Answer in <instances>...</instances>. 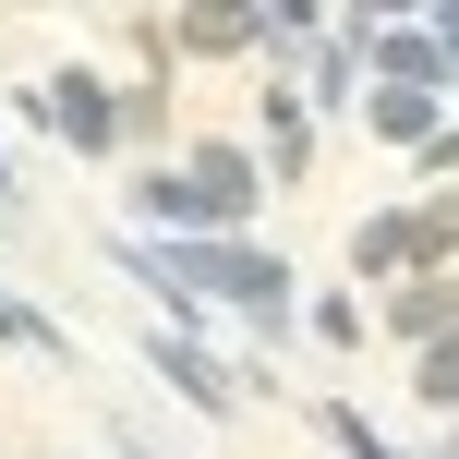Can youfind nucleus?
<instances>
[{"instance_id": "1", "label": "nucleus", "mask_w": 459, "mask_h": 459, "mask_svg": "<svg viewBox=\"0 0 459 459\" xmlns=\"http://www.w3.org/2000/svg\"><path fill=\"white\" fill-rule=\"evenodd\" d=\"M423 387H436V399H459V351H447V363H436V375H423Z\"/></svg>"}]
</instances>
